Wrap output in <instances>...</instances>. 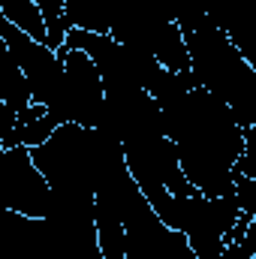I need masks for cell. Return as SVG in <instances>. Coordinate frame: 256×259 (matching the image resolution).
Listing matches in <instances>:
<instances>
[{"instance_id":"3957f363","label":"cell","mask_w":256,"mask_h":259,"mask_svg":"<svg viewBox=\"0 0 256 259\" xmlns=\"http://www.w3.org/2000/svg\"><path fill=\"white\" fill-rule=\"evenodd\" d=\"M64 61V81L46 109L58 124H78V127H100L106 88L94 61L78 49H58Z\"/></svg>"},{"instance_id":"8992f818","label":"cell","mask_w":256,"mask_h":259,"mask_svg":"<svg viewBox=\"0 0 256 259\" xmlns=\"http://www.w3.org/2000/svg\"><path fill=\"white\" fill-rule=\"evenodd\" d=\"M0 36L6 42V49L12 52L18 69L24 72L27 84H30V100L39 106H52L61 81H64V61L58 52H52L46 42H36L30 36H24L21 30H15L3 15H0Z\"/></svg>"},{"instance_id":"30bf717a","label":"cell","mask_w":256,"mask_h":259,"mask_svg":"<svg viewBox=\"0 0 256 259\" xmlns=\"http://www.w3.org/2000/svg\"><path fill=\"white\" fill-rule=\"evenodd\" d=\"M3 151H6V148H3V142H0V154H3Z\"/></svg>"},{"instance_id":"277c9868","label":"cell","mask_w":256,"mask_h":259,"mask_svg":"<svg viewBox=\"0 0 256 259\" xmlns=\"http://www.w3.org/2000/svg\"><path fill=\"white\" fill-rule=\"evenodd\" d=\"M52 202V187L33 166L30 151L24 145L6 148L0 154V208L30 220H46Z\"/></svg>"},{"instance_id":"7a4b0ae2","label":"cell","mask_w":256,"mask_h":259,"mask_svg":"<svg viewBox=\"0 0 256 259\" xmlns=\"http://www.w3.org/2000/svg\"><path fill=\"white\" fill-rule=\"evenodd\" d=\"M181 33H184V46H187L190 72L199 81V88H205L220 103H226L232 118L244 130L253 127L256 124V69L232 49L226 33L208 15L193 21L190 27H184Z\"/></svg>"},{"instance_id":"6da1fadb","label":"cell","mask_w":256,"mask_h":259,"mask_svg":"<svg viewBox=\"0 0 256 259\" xmlns=\"http://www.w3.org/2000/svg\"><path fill=\"white\" fill-rule=\"evenodd\" d=\"M160 112L187 184L202 196H232V172L244 151V127L232 118L229 106L196 84Z\"/></svg>"},{"instance_id":"ba28073f","label":"cell","mask_w":256,"mask_h":259,"mask_svg":"<svg viewBox=\"0 0 256 259\" xmlns=\"http://www.w3.org/2000/svg\"><path fill=\"white\" fill-rule=\"evenodd\" d=\"M0 15L15 30H21L24 36L36 39V42H46V24H42V15H39V6L33 0H0Z\"/></svg>"},{"instance_id":"52a82bcc","label":"cell","mask_w":256,"mask_h":259,"mask_svg":"<svg viewBox=\"0 0 256 259\" xmlns=\"http://www.w3.org/2000/svg\"><path fill=\"white\" fill-rule=\"evenodd\" d=\"M0 100L6 106H12L15 112H24L33 100H30V84L24 78V72L18 69L12 52L6 49L3 36H0Z\"/></svg>"},{"instance_id":"5b68a950","label":"cell","mask_w":256,"mask_h":259,"mask_svg":"<svg viewBox=\"0 0 256 259\" xmlns=\"http://www.w3.org/2000/svg\"><path fill=\"white\" fill-rule=\"evenodd\" d=\"M124 259H196L184 232L166 226L145 199L124 214Z\"/></svg>"},{"instance_id":"9c48e42d","label":"cell","mask_w":256,"mask_h":259,"mask_svg":"<svg viewBox=\"0 0 256 259\" xmlns=\"http://www.w3.org/2000/svg\"><path fill=\"white\" fill-rule=\"evenodd\" d=\"M39 6V15H42V24H46V46L52 52H58L66 39V30H69V21H66L64 12V0H33Z\"/></svg>"}]
</instances>
